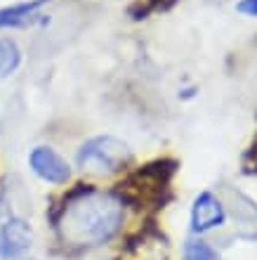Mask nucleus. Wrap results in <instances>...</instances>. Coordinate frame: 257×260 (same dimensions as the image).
<instances>
[{
    "mask_svg": "<svg viewBox=\"0 0 257 260\" xmlns=\"http://www.w3.org/2000/svg\"><path fill=\"white\" fill-rule=\"evenodd\" d=\"M236 10L241 14H245V17H257V0H241Z\"/></svg>",
    "mask_w": 257,
    "mask_h": 260,
    "instance_id": "obj_9",
    "label": "nucleus"
},
{
    "mask_svg": "<svg viewBox=\"0 0 257 260\" xmlns=\"http://www.w3.org/2000/svg\"><path fill=\"white\" fill-rule=\"evenodd\" d=\"M125 220L118 197L99 189H85L68 199L59 218V237L68 246H99L114 239Z\"/></svg>",
    "mask_w": 257,
    "mask_h": 260,
    "instance_id": "obj_1",
    "label": "nucleus"
},
{
    "mask_svg": "<svg viewBox=\"0 0 257 260\" xmlns=\"http://www.w3.org/2000/svg\"><path fill=\"white\" fill-rule=\"evenodd\" d=\"M21 64L19 45L10 38H0V76H12Z\"/></svg>",
    "mask_w": 257,
    "mask_h": 260,
    "instance_id": "obj_7",
    "label": "nucleus"
},
{
    "mask_svg": "<svg viewBox=\"0 0 257 260\" xmlns=\"http://www.w3.org/2000/svg\"><path fill=\"white\" fill-rule=\"evenodd\" d=\"M28 166L38 178L50 182V185H64L71 178V166L52 147H35L28 154Z\"/></svg>",
    "mask_w": 257,
    "mask_h": 260,
    "instance_id": "obj_4",
    "label": "nucleus"
},
{
    "mask_svg": "<svg viewBox=\"0 0 257 260\" xmlns=\"http://www.w3.org/2000/svg\"><path fill=\"white\" fill-rule=\"evenodd\" d=\"M33 251V227L17 215L7 204V197H0V260H31Z\"/></svg>",
    "mask_w": 257,
    "mask_h": 260,
    "instance_id": "obj_3",
    "label": "nucleus"
},
{
    "mask_svg": "<svg viewBox=\"0 0 257 260\" xmlns=\"http://www.w3.org/2000/svg\"><path fill=\"white\" fill-rule=\"evenodd\" d=\"M48 0H31V3H19V5L0 10V28H26L38 19V10Z\"/></svg>",
    "mask_w": 257,
    "mask_h": 260,
    "instance_id": "obj_6",
    "label": "nucleus"
},
{
    "mask_svg": "<svg viewBox=\"0 0 257 260\" xmlns=\"http://www.w3.org/2000/svg\"><path fill=\"white\" fill-rule=\"evenodd\" d=\"M224 222V206L222 201L210 192H201L194 199L191 206V230L194 232H208L212 227Z\"/></svg>",
    "mask_w": 257,
    "mask_h": 260,
    "instance_id": "obj_5",
    "label": "nucleus"
},
{
    "mask_svg": "<svg viewBox=\"0 0 257 260\" xmlns=\"http://www.w3.org/2000/svg\"><path fill=\"white\" fill-rule=\"evenodd\" d=\"M132 151L123 140L114 135H97L78 149L76 164L83 173L92 175H114L130 164Z\"/></svg>",
    "mask_w": 257,
    "mask_h": 260,
    "instance_id": "obj_2",
    "label": "nucleus"
},
{
    "mask_svg": "<svg viewBox=\"0 0 257 260\" xmlns=\"http://www.w3.org/2000/svg\"><path fill=\"white\" fill-rule=\"evenodd\" d=\"M184 260H217V253L203 241H187Z\"/></svg>",
    "mask_w": 257,
    "mask_h": 260,
    "instance_id": "obj_8",
    "label": "nucleus"
}]
</instances>
